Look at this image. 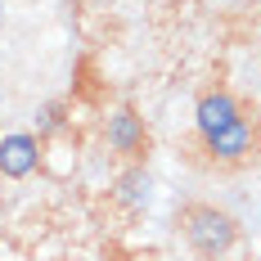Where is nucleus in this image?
Returning a JSON list of instances; mask_svg holds the SVG:
<instances>
[{
	"instance_id": "1",
	"label": "nucleus",
	"mask_w": 261,
	"mask_h": 261,
	"mask_svg": "<svg viewBox=\"0 0 261 261\" xmlns=\"http://www.w3.org/2000/svg\"><path fill=\"white\" fill-rule=\"evenodd\" d=\"M176 225H180L185 243L203 261H221L239 243V221L225 207H216V203H185Z\"/></svg>"
},
{
	"instance_id": "2",
	"label": "nucleus",
	"mask_w": 261,
	"mask_h": 261,
	"mask_svg": "<svg viewBox=\"0 0 261 261\" xmlns=\"http://www.w3.org/2000/svg\"><path fill=\"white\" fill-rule=\"evenodd\" d=\"M104 140H108V149L122 158V162H144V153H149V126H144V117H140L130 104H122V108L108 113Z\"/></svg>"
},
{
	"instance_id": "3",
	"label": "nucleus",
	"mask_w": 261,
	"mask_h": 261,
	"mask_svg": "<svg viewBox=\"0 0 261 261\" xmlns=\"http://www.w3.org/2000/svg\"><path fill=\"white\" fill-rule=\"evenodd\" d=\"M252 144H257V130H252V122H248V113H243L239 122H230V126L203 135L207 158H212V162H221V167H239V162H248Z\"/></svg>"
},
{
	"instance_id": "4",
	"label": "nucleus",
	"mask_w": 261,
	"mask_h": 261,
	"mask_svg": "<svg viewBox=\"0 0 261 261\" xmlns=\"http://www.w3.org/2000/svg\"><path fill=\"white\" fill-rule=\"evenodd\" d=\"M243 117V104H239L234 90H225V86H212V90H203L198 95V104H194V126H198V140L203 135H212V130L230 126V122H239Z\"/></svg>"
},
{
	"instance_id": "5",
	"label": "nucleus",
	"mask_w": 261,
	"mask_h": 261,
	"mask_svg": "<svg viewBox=\"0 0 261 261\" xmlns=\"http://www.w3.org/2000/svg\"><path fill=\"white\" fill-rule=\"evenodd\" d=\"M41 167V140L32 130H14L0 140V176L5 180H27Z\"/></svg>"
},
{
	"instance_id": "6",
	"label": "nucleus",
	"mask_w": 261,
	"mask_h": 261,
	"mask_svg": "<svg viewBox=\"0 0 261 261\" xmlns=\"http://www.w3.org/2000/svg\"><path fill=\"white\" fill-rule=\"evenodd\" d=\"M117 203L130 212L149 203V171H144V162H126V171L117 176Z\"/></svg>"
},
{
	"instance_id": "7",
	"label": "nucleus",
	"mask_w": 261,
	"mask_h": 261,
	"mask_svg": "<svg viewBox=\"0 0 261 261\" xmlns=\"http://www.w3.org/2000/svg\"><path fill=\"white\" fill-rule=\"evenodd\" d=\"M59 126H63V108H59V104L41 108V126H36V140H45V135H54Z\"/></svg>"
}]
</instances>
